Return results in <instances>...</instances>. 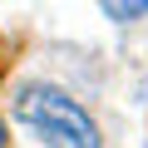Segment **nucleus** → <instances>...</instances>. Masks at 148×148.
<instances>
[{
    "mask_svg": "<svg viewBox=\"0 0 148 148\" xmlns=\"http://www.w3.org/2000/svg\"><path fill=\"white\" fill-rule=\"evenodd\" d=\"M15 119L30 123L49 148H99V128H94V119L74 104L69 94H59V89H49V84H30V89H20V99H15Z\"/></svg>",
    "mask_w": 148,
    "mask_h": 148,
    "instance_id": "obj_1",
    "label": "nucleus"
},
{
    "mask_svg": "<svg viewBox=\"0 0 148 148\" xmlns=\"http://www.w3.org/2000/svg\"><path fill=\"white\" fill-rule=\"evenodd\" d=\"M99 5H104L114 20H138V15H148V0H99Z\"/></svg>",
    "mask_w": 148,
    "mask_h": 148,
    "instance_id": "obj_2",
    "label": "nucleus"
},
{
    "mask_svg": "<svg viewBox=\"0 0 148 148\" xmlns=\"http://www.w3.org/2000/svg\"><path fill=\"white\" fill-rule=\"evenodd\" d=\"M0 79H5V45H0Z\"/></svg>",
    "mask_w": 148,
    "mask_h": 148,
    "instance_id": "obj_3",
    "label": "nucleus"
},
{
    "mask_svg": "<svg viewBox=\"0 0 148 148\" xmlns=\"http://www.w3.org/2000/svg\"><path fill=\"white\" fill-rule=\"evenodd\" d=\"M0 148H5V123H0Z\"/></svg>",
    "mask_w": 148,
    "mask_h": 148,
    "instance_id": "obj_4",
    "label": "nucleus"
}]
</instances>
